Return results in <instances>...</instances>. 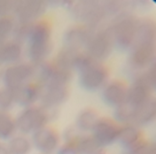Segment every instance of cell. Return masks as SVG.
I'll list each match as a JSON object with an SVG mask.
<instances>
[{
    "instance_id": "1",
    "label": "cell",
    "mask_w": 156,
    "mask_h": 154,
    "mask_svg": "<svg viewBox=\"0 0 156 154\" xmlns=\"http://www.w3.org/2000/svg\"><path fill=\"white\" fill-rule=\"evenodd\" d=\"M52 28L49 21L41 19L32 23L28 38L26 40V53L29 62L38 65L44 61L53 51Z\"/></svg>"
},
{
    "instance_id": "2",
    "label": "cell",
    "mask_w": 156,
    "mask_h": 154,
    "mask_svg": "<svg viewBox=\"0 0 156 154\" xmlns=\"http://www.w3.org/2000/svg\"><path fill=\"white\" fill-rule=\"evenodd\" d=\"M75 70L79 73L80 87L86 91L96 92L104 88L109 79V70L103 62L97 61L84 51H81Z\"/></svg>"
},
{
    "instance_id": "3",
    "label": "cell",
    "mask_w": 156,
    "mask_h": 154,
    "mask_svg": "<svg viewBox=\"0 0 156 154\" xmlns=\"http://www.w3.org/2000/svg\"><path fill=\"white\" fill-rule=\"evenodd\" d=\"M139 19L132 13L125 10L113 17L107 25L113 39L115 48L126 51L134 45Z\"/></svg>"
},
{
    "instance_id": "4",
    "label": "cell",
    "mask_w": 156,
    "mask_h": 154,
    "mask_svg": "<svg viewBox=\"0 0 156 154\" xmlns=\"http://www.w3.org/2000/svg\"><path fill=\"white\" fill-rule=\"evenodd\" d=\"M69 9L77 22L92 32L103 27L102 24L108 19L103 2L95 0L71 2Z\"/></svg>"
},
{
    "instance_id": "5",
    "label": "cell",
    "mask_w": 156,
    "mask_h": 154,
    "mask_svg": "<svg viewBox=\"0 0 156 154\" xmlns=\"http://www.w3.org/2000/svg\"><path fill=\"white\" fill-rule=\"evenodd\" d=\"M57 109L47 108L42 106H33L23 108L16 118V129L21 134L28 135L47 126V124L55 118Z\"/></svg>"
},
{
    "instance_id": "6",
    "label": "cell",
    "mask_w": 156,
    "mask_h": 154,
    "mask_svg": "<svg viewBox=\"0 0 156 154\" xmlns=\"http://www.w3.org/2000/svg\"><path fill=\"white\" fill-rule=\"evenodd\" d=\"M1 79L4 83V88L15 92L23 85L34 81V65L22 61L7 65L2 70Z\"/></svg>"
},
{
    "instance_id": "7",
    "label": "cell",
    "mask_w": 156,
    "mask_h": 154,
    "mask_svg": "<svg viewBox=\"0 0 156 154\" xmlns=\"http://www.w3.org/2000/svg\"><path fill=\"white\" fill-rule=\"evenodd\" d=\"M115 49L113 39L107 26L92 32L85 52L93 60L103 62L108 60Z\"/></svg>"
},
{
    "instance_id": "8",
    "label": "cell",
    "mask_w": 156,
    "mask_h": 154,
    "mask_svg": "<svg viewBox=\"0 0 156 154\" xmlns=\"http://www.w3.org/2000/svg\"><path fill=\"white\" fill-rule=\"evenodd\" d=\"M155 43L136 42L129 51L128 67L133 76L154 66Z\"/></svg>"
},
{
    "instance_id": "9",
    "label": "cell",
    "mask_w": 156,
    "mask_h": 154,
    "mask_svg": "<svg viewBox=\"0 0 156 154\" xmlns=\"http://www.w3.org/2000/svg\"><path fill=\"white\" fill-rule=\"evenodd\" d=\"M47 6L48 4L42 0H17L12 16L17 23H34L42 19Z\"/></svg>"
},
{
    "instance_id": "10",
    "label": "cell",
    "mask_w": 156,
    "mask_h": 154,
    "mask_svg": "<svg viewBox=\"0 0 156 154\" xmlns=\"http://www.w3.org/2000/svg\"><path fill=\"white\" fill-rule=\"evenodd\" d=\"M31 135L33 147L41 154L55 153L60 147V135L54 128L51 126H45Z\"/></svg>"
},
{
    "instance_id": "11",
    "label": "cell",
    "mask_w": 156,
    "mask_h": 154,
    "mask_svg": "<svg viewBox=\"0 0 156 154\" xmlns=\"http://www.w3.org/2000/svg\"><path fill=\"white\" fill-rule=\"evenodd\" d=\"M120 125L108 117H100L91 132L99 145L103 148L111 146L116 142Z\"/></svg>"
},
{
    "instance_id": "12",
    "label": "cell",
    "mask_w": 156,
    "mask_h": 154,
    "mask_svg": "<svg viewBox=\"0 0 156 154\" xmlns=\"http://www.w3.org/2000/svg\"><path fill=\"white\" fill-rule=\"evenodd\" d=\"M69 96V86L49 85L42 87L40 98L41 106L47 108L58 109L60 106L63 105L67 101Z\"/></svg>"
},
{
    "instance_id": "13",
    "label": "cell",
    "mask_w": 156,
    "mask_h": 154,
    "mask_svg": "<svg viewBox=\"0 0 156 154\" xmlns=\"http://www.w3.org/2000/svg\"><path fill=\"white\" fill-rule=\"evenodd\" d=\"M127 85L121 80H113L102 88V99L104 103L112 108L124 104L127 96Z\"/></svg>"
},
{
    "instance_id": "14",
    "label": "cell",
    "mask_w": 156,
    "mask_h": 154,
    "mask_svg": "<svg viewBox=\"0 0 156 154\" xmlns=\"http://www.w3.org/2000/svg\"><path fill=\"white\" fill-rule=\"evenodd\" d=\"M92 31L86 28L83 25H74L71 26L65 32L63 35L64 46L81 51L85 50L89 43Z\"/></svg>"
},
{
    "instance_id": "15",
    "label": "cell",
    "mask_w": 156,
    "mask_h": 154,
    "mask_svg": "<svg viewBox=\"0 0 156 154\" xmlns=\"http://www.w3.org/2000/svg\"><path fill=\"white\" fill-rule=\"evenodd\" d=\"M14 93L16 104L26 108L35 106V104L40 101L42 87L36 82L32 81L19 88Z\"/></svg>"
},
{
    "instance_id": "16",
    "label": "cell",
    "mask_w": 156,
    "mask_h": 154,
    "mask_svg": "<svg viewBox=\"0 0 156 154\" xmlns=\"http://www.w3.org/2000/svg\"><path fill=\"white\" fill-rule=\"evenodd\" d=\"M144 140V134L140 127H137L134 124L120 125V130L116 142L124 149L130 152Z\"/></svg>"
},
{
    "instance_id": "17",
    "label": "cell",
    "mask_w": 156,
    "mask_h": 154,
    "mask_svg": "<svg viewBox=\"0 0 156 154\" xmlns=\"http://www.w3.org/2000/svg\"><path fill=\"white\" fill-rule=\"evenodd\" d=\"M153 90L149 88L143 82L133 79L132 84L127 88L126 101L128 104L134 107L135 108L145 103L153 96Z\"/></svg>"
},
{
    "instance_id": "18",
    "label": "cell",
    "mask_w": 156,
    "mask_h": 154,
    "mask_svg": "<svg viewBox=\"0 0 156 154\" xmlns=\"http://www.w3.org/2000/svg\"><path fill=\"white\" fill-rule=\"evenodd\" d=\"M155 114V99H154V96H152L145 103H144L140 107H136L133 124L135 125V126H137V127L149 125L154 120Z\"/></svg>"
},
{
    "instance_id": "19",
    "label": "cell",
    "mask_w": 156,
    "mask_h": 154,
    "mask_svg": "<svg viewBox=\"0 0 156 154\" xmlns=\"http://www.w3.org/2000/svg\"><path fill=\"white\" fill-rule=\"evenodd\" d=\"M99 118L100 116L98 113L94 108L87 107L82 109L78 114L74 125L83 134L91 133L96 124H98Z\"/></svg>"
},
{
    "instance_id": "20",
    "label": "cell",
    "mask_w": 156,
    "mask_h": 154,
    "mask_svg": "<svg viewBox=\"0 0 156 154\" xmlns=\"http://www.w3.org/2000/svg\"><path fill=\"white\" fill-rule=\"evenodd\" d=\"M81 51L63 46L56 55L53 63L60 68L73 72Z\"/></svg>"
},
{
    "instance_id": "21",
    "label": "cell",
    "mask_w": 156,
    "mask_h": 154,
    "mask_svg": "<svg viewBox=\"0 0 156 154\" xmlns=\"http://www.w3.org/2000/svg\"><path fill=\"white\" fill-rule=\"evenodd\" d=\"M7 142L6 147L10 154H30L32 152L33 144L26 135H15Z\"/></svg>"
},
{
    "instance_id": "22",
    "label": "cell",
    "mask_w": 156,
    "mask_h": 154,
    "mask_svg": "<svg viewBox=\"0 0 156 154\" xmlns=\"http://www.w3.org/2000/svg\"><path fill=\"white\" fill-rule=\"evenodd\" d=\"M80 154H102L104 148L99 145L91 133L83 134L76 144Z\"/></svg>"
},
{
    "instance_id": "23",
    "label": "cell",
    "mask_w": 156,
    "mask_h": 154,
    "mask_svg": "<svg viewBox=\"0 0 156 154\" xmlns=\"http://www.w3.org/2000/svg\"><path fill=\"white\" fill-rule=\"evenodd\" d=\"M16 118L8 112L0 111V140L8 141L16 135Z\"/></svg>"
},
{
    "instance_id": "24",
    "label": "cell",
    "mask_w": 156,
    "mask_h": 154,
    "mask_svg": "<svg viewBox=\"0 0 156 154\" xmlns=\"http://www.w3.org/2000/svg\"><path fill=\"white\" fill-rule=\"evenodd\" d=\"M136 108L125 102L124 104L118 106L117 107L114 108V121L117 123L119 125H127L133 124L135 115Z\"/></svg>"
},
{
    "instance_id": "25",
    "label": "cell",
    "mask_w": 156,
    "mask_h": 154,
    "mask_svg": "<svg viewBox=\"0 0 156 154\" xmlns=\"http://www.w3.org/2000/svg\"><path fill=\"white\" fill-rule=\"evenodd\" d=\"M16 21L13 16L0 18V41L11 40L14 34Z\"/></svg>"
},
{
    "instance_id": "26",
    "label": "cell",
    "mask_w": 156,
    "mask_h": 154,
    "mask_svg": "<svg viewBox=\"0 0 156 154\" xmlns=\"http://www.w3.org/2000/svg\"><path fill=\"white\" fill-rule=\"evenodd\" d=\"M15 104L14 91L5 88H0V111L8 112Z\"/></svg>"
},
{
    "instance_id": "27",
    "label": "cell",
    "mask_w": 156,
    "mask_h": 154,
    "mask_svg": "<svg viewBox=\"0 0 156 154\" xmlns=\"http://www.w3.org/2000/svg\"><path fill=\"white\" fill-rule=\"evenodd\" d=\"M82 135L83 133L80 132L75 125H69L64 130V132L62 133V138H63L64 143L76 145Z\"/></svg>"
},
{
    "instance_id": "28",
    "label": "cell",
    "mask_w": 156,
    "mask_h": 154,
    "mask_svg": "<svg viewBox=\"0 0 156 154\" xmlns=\"http://www.w3.org/2000/svg\"><path fill=\"white\" fill-rule=\"evenodd\" d=\"M128 154H155V146L154 143L144 139L134 149L128 152Z\"/></svg>"
},
{
    "instance_id": "29",
    "label": "cell",
    "mask_w": 156,
    "mask_h": 154,
    "mask_svg": "<svg viewBox=\"0 0 156 154\" xmlns=\"http://www.w3.org/2000/svg\"><path fill=\"white\" fill-rule=\"evenodd\" d=\"M15 5L16 0H0V18L12 16Z\"/></svg>"
},
{
    "instance_id": "30",
    "label": "cell",
    "mask_w": 156,
    "mask_h": 154,
    "mask_svg": "<svg viewBox=\"0 0 156 154\" xmlns=\"http://www.w3.org/2000/svg\"><path fill=\"white\" fill-rule=\"evenodd\" d=\"M56 154H80L76 145H72V144H66L63 143L62 145H60V147L58 148L57 152H55Z\"/></svg>"
},
{
    "instance_id": "31",
    "label": "cell",
    "mask_w": 156,
    "mask_h": 154,
    "mask_svg": "<svg viewBox=\"0 0 156 154\" xmlns=\"http://www.w3.org/2000/svg\"><path fill=\"white\" fill-rule=\"evenodd\" d=\"M0 154H10L6 145H1L0 144Z\"/></svg>"
},
{
    "instance_id": "32",
    "label": "cell",
    "mask_w": 156,
    "mask_h": 154,
    "mask_svg": "<svg viewBox=\"0 0 156 154\" xmlns=\"http://www.w3.org/2000/svg\"><path fill=\"white\" fill-rule=\"evenodd\" d=\"M1 74H2V70H1V68H0V79H1Z\"/></svg>"
},
{
    "instance_id": "33",
    "label": "cell",
    "mask_w": 156,
    "mask_h": 154,
    "mask_svg": "<svg viewBox=\"0 0 156 154\" xmlns=\"http://www.w3.org/2000/svg\"><path fill=\"white\" fill-rule=\"evenodd\" d=\"M102 154H105V153H102Z\"/></svg>"
},
{
    "instance_id": "34",
    "label": "cell",
    "mask_w": 156,
    "mask_h": 154,
    "mask_svg": "<svg viewBox=\"0 0 156 154\" xmlns=\"http://www.w3.org/2000/svg\"><path fill=\"white\" fill-rule=\"evenodd\" d=\"M40 154H41V153H40Z\"/></svg>"
},
{
    "instance_id": "35",
    "label": "cell",
    "mask_w": 156,
    "mask_h": 154,
    "mask_svg": "<svg viewBox=\"0 0 156 154\" xmlns=\"http://www.w3.org/2000/svg\"><path fill=\"white\" fill-rule=\"evenodd\" d=\"M127 154H128V153H127Z\"/></svg>"
}]
</instances>
